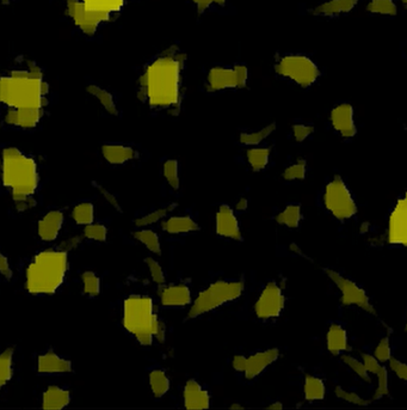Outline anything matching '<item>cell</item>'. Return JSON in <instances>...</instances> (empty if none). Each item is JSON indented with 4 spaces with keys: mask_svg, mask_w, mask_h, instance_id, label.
<instances>
[{
    "mask_svg": "<svg viewBox=\"0 0 407 410\" xmlns=\"http://www.w3.org/2000/svg\"><path fill=\"white\" fill-rule=\"evenodd\" d=\"M187 55L170 47L148 62L138 83V97L152 111L177 115L183 101V73Z\"/></svg>",
    "mask_w": 407,
    "mask_h": 410,
    "instance_id": "obj_1",
    "label": "cell"
},
{
    "mask_svg": "<svg viewBox=\"0 0 407 410\" xmlns=\"http://www.w3.org/2000/svg\"><path fill=\"white\" fill-rule=\"evenodd\" d=\"M0 91L1 102L10 109H43L49 87L41 69L34 62H27L3 76Z\"/></svg>",
    "mask_w": 407,
    "mask_h": 410,
    "instance_id": "obj_2",
    "label": "cell"
},
{
    "mask_svg": "<svg viewBox=\"0 0 407 410\" xmlns=\"http://www.w3.org/2000/svg\"><path fill=\"white\" fill-rule=\"evenodd\" d=\"M69 269L65 251L49 250L37 254L25 273V288L31 295H53L60 288Z\"/></svg>",
    "mask_w": 407,
    "mask_h": 410,
    "instance_id": "obj_3",
    "label": "cell"
},
{
    "mask_svg": "<svg viewBox=\"0 0 407 410\" xmlns=\"http://www.w3.org/2000/svg\"><path fill=\"white\" fill-rule=\"evenodd\" d=\"M3 181L11 189L13 200L33 197L38 187V171L35 160L25 156L18 148L3 151Z\"/></svg>",
    "mask_w": 407,
    "mask_h": 410,
    "instance_id": "obj_4",
    "label": "cell"
},
{
    "mask_svg": "<svg viewBox=\"0 0 407 410\" xmlns=\"http://www.w3.org/2000/svg\"><path fill=\"white\" fill-rule=\"evenodd\" d=\"M160 322L146 295H131L123 304V327L141 346H151Z\"/></svg>",
    "mask_w": 407,
    "mask_h": 410,
    "instance_id": "obj_5",
    "label": "cell"
},
{
    "mask_svg": "<svg viewBox=\"0 0 407 410\" xmlns=\"http://www.w3.org/2000/svg\"><path fill=\"white\" fill-rule=\"evenodd\" d=\"M244 281L241 280H220L213 283L201 292L189 311L190 318L204 315L241 298L244 292Z\"/></svg>",
    "mask_w": 407,
    "mask_h": 410,
    "instance_id": "obj_6",
    "label": "cell"
},
{
    "mask_svg": "<svg viewBox=\"0 0 407 410\" xmlns=\"http://www.w3.org/2000/svg\"><path fill=\"white\" fill-rule=\"evenodd\" d=\"M275 72L302 87H312L320 76L317 64L302 54L282 55L275 64Z\"/></svg>",
    "mask_w": 407,
    "mask_h": 410,
    "instance_id": "obj_7",
    "label": "cell"
},
{
    "mask_svg": "<svg viewBox=\"0 0 407 410\" xmlns=\"http://www.w3.org/2000/svg\"><path fill=\"white\" fill-rule=\"evenodd\" d=\"M324 205L338 220H348L357 212V206L350 190L341 176H334L324 190Z\"/></svg>",
    "mask_w": 407,
    "mask_h": 410,
    "instance_id": "obj_8",
    "label": "cell"
},
{
    "mask_svg": "<svg viewBox=\"0 0 407 410\" xmlns=\"http://www.w3.org/2000/svg\"><path fill=\"white\" fill-rule=\"evenodd\" d=\"M249 82V70L245 65L216 66L208 72L207 87L216 91L244 89Z\"/></svg>",
    "mask_w": 407,
    "mask_h": 410,
    "instance_id": "obj_9",
    "label": "cell"
},
{
    "mask_svg": "<svg viewBox=\"0 0 407 410\" xmlns=\"http://www.w3.org/2000/svg\"><path fill=\"white\" fill-rule=\"evenodd\" d=\"M325 273L336 283V286L338 288L339 291L342 292L343 303L345 304V305H354V306H357V308L362 309L368 313H371L373 316H378L373 304L371 303L369 297H368L364 290L359 288L357 283L346 279V278L342 276L337 271H332V269L326 268Z\"/></svg>",
    "mask_w": 407,
    "mask_h": 410,
    "instance_id": "obj_10",
    "label": "cell"
},
{
    "mask_svg": "<svg viewBox=\"0 0 407 410\" xmlns=\"http://www.w3.org/2000/svg\"><path fill=\"white\" fill-rule=\"evenodd\" d=\"M285 308V295L276 283H268L255 304V312L261 320H273L281 315Z\"/></svg>",
    "mask_w": 407,
    "mask_h": 410,
    "instance_id": "obj_11",
    "label": "cell"
},
{
    "mask_svg": "<svg viewBox=\"0 0 407 410\" xmlns=\"http://www.w3.org/2000/svg\"><path fill=\"white\" fill-rule=\"evenodd\" d=\"M278 357L280 351L277 348L266 349L264 352L256 353L249 358L236 355L233 359V367L238 372H243L246 379H253L275 362Z\"/></svg>",
    "mask_w": 407,
    "mask_h": 410,
    "instance_id": "obj_12",
    "label": "cell"
},
{
    "mask_svg": "<svg viewBox=\"0 0 407 410\" xmlns=\"http://www.w3.org/2000/svg\"><path fill=\"white\" fill-rule=\"evenodd\" d=\"M67 8L74 23L87 35L94 34L97 30L98 25L109 18V15L106 13H98L86 8L80 0H71L67 3Z\"/></svg>",
    "mask_w": 407,
    "mask_h": 410,
    "instance_id": "obj_13",
    "label": "cell"
},
{
    "mask_svg": "<svg viewBox=\"0 0 407 410\" xmlns=\"http://www.w3.org/2000/svg\"><path fill=\"white\" fill-rule=\"evenodd\" d=\"M388 242L407 249V193L397 202L390 217Z\"/></svg>",
    "mask_w": 407,
    "mask_h": 410,
    "instance_id": "obj_14",
    "label": "cell"
},
{
    "mask_svg": "<svg viewBox=\"0 0 407 410\" xmlns=\"http://www.w3.org/2000/svg\"><path fill=\"white\" fill-rule=\"evenodd\" d=\"M330 121L334 131L345 139H351L356 136L357 127L355 122L354 107L350 103H339L332 109Z\"/></svg>",
    "mask_w": 407,
    "mask_h": 410,
    "instance_id": "obj_15",
    "label": "cell"
},
{
    "mask_svg": "<svg viewBox=\"0 0 407 410\" xmlns=\"http://www.w3.org/2000/svg\"><path fill=\"white\" fill-rule=\"evenodd\" d=\"M215 231L217 236L231 238L233 241H243L241 225L233 209L228 205L220 206L215 215Z\"/></svg>",
    "mask_w": 407,
    "mask_h": 410,
    "instance_id": "obj_16",
    "label": "cell"
},
{
    "mask_svg": "<svg viewBox=\"0 0 407 410\" xmlns=\"http://www.w3.org/2000/svg\"><path fill=\"white\" fill-rule=\"evenodd\" d=\"M42 116H43V109H30V108L10 109L8 108L4 116V121L11 127L31 129L40 123Z\"/></svg>",
    "mask_w": 407,
    "mask_h": 410,
    "instance_id": "obj_17",
    "label": "cell"
},
{
    "mask_svg": "<svg viewBox=\"0 0 407 410\" xmlns=\"http://www.w3.org/2000/svg\"><path fill=\"white\" fill-rule=\"evenodd\" d=\"M37 371L40 374H69L72 372V362L55 353L47 352L37 359Z\"/></svg>",
    "mask_w": 407,
    "mask_h": 410,
    "instance_id": "obj_18",
    "label": "cell"
},
{
    "mask_svg": "<svg viewBox=\"0 0 407 410\" xmlns=\"http://www.w3.org/2000/svg\"><path fill=\"white\" fill-rule=\"evenodd\" d=\"M184 406L187 409H208L210 407L207 391L194 379L187 381L184 386Z\"/></svg>",
    "mask_w": 407,
    "mask_h": 410,
    "instance_id": "obj_19",
    "label": "cell"
},
{
    "mask_svg": "<svg viewBox=\"0 0 407 410\" xmlns=\"http://www.w3.org/2000/svg\"><path fill=\"white\" fill-rule=\"evenodd\" d=\"M162 303L169 308H180L192 303V293L187 285H171L159 292Z\"/></svg>",
    "mask_w": 407,
    "mask_h": 410,
    "instance_id": "obj_20",
    "label": "cell"
},
{
    "mask_svg": "<svg viewBox=\"0 0 407 410\" xmlns=\"http://www.w3.org/2000/svg\"><path fill=\"white\" fill-rule=\"evenodd\" d=\"M64 224V214L60 211H52L38 222L37 232L42 241L52 242L57 239Z\"/></svg>",
    "mask_w": 407,
    "mask_h": 410,
    "instance_id": "obj_21",
    "label": "cell"
},
{
    "mask_svg": "<svg viewBox=\"0 0 407 410\" xmlns=\"http://www.w3.org/2000/svg\"><path fill=\"white\" fill-rule=\"evenodd\" d=\"M363 364L366 366V371L369 374H373L379 379V386L375 391L373 400H381L383 396H386L390 393L388 390V374L387 369L381 365V361L378 360L376 358L366 353H362Z\"/></svg>",
    "mask_w": 407,
    "mask_h": 410,
    "instance_id": "obj_22",
    "label": "cell"
},
{
    "mask_svg": "<svg viewBox=\"0 0 407 410\" xmlns=\"http://www.w3.org/2000/svg\"><path fill=\"white\" fill-rule=\"evenodd\" d=\"M104 160L111 165L127 164L138 157V152L128 145L106 144L102 146Z\"/></svg>",
    "mask_w": 407,
    "mask_h": 410,
    "instance_id": "obj_23",
    "label": "cell"
},
{
    "mask_svg": "<svg viewBox=\"0 0 407 410\" xmlns=\"http://www.w3.org/2000/svg\"><path fill=\"white\" fill-rule=\"evenodd\" d=\"M326 346H327V351L334 355H339L350 349L348 342V334L342 325L339 324L331 325L326 334Z\"/></svg>",
    "mask_w": 407,
    "mask_h": 410,
    "instance_id": "obj_24",
    "label": "cell"
},
{
    "mask_svg": "<svg viewBox=\"0 0 407 410\" xmlns=\"http://www.w3.org/2000/svg\"><path fill=\"white\" fill-rule=\"evenodd\" d=\"M359 0H327L322 4L317 5L312 10L317 16L332 17L350 13L357 5Z\"/></svg>",
    "mask_w": 407,
    "mask_h": 410,
    "instance_id": "obj_25",
    "label": "cell"
},
{
    "mask_svg": "<svg viewBox=\"0 0 407 410\" xmlns=\"http://www.w3.org/2000/svg\"><path fill=\"white\" fill-rule=\"evenodd\" d=\"M71 402V394L69 390L60 386H49L42 396V407L45 409H64Z\"/></svg>",
    "mask_w": 407,
    "mask_h": 410,
    "instance_id": "obj_26",
    "label": "cell"
},
{
    "mask_svg": "<svg viewBox=\"0 0 407 410\" xmlns=\"http://www.w3.org/2000/svg\"><path fill=\"white\" fill-rule=\"evenodd\" d=\"M163 227L167 234H189V232L200 231V226L192 217H180V215L166 219Z\"/></svg>",
    "mask_w": 407,
    "mask_h": 410,
    "instance_id": "obj_27",
    "label": "cell"
},
{
    "mask_svg": "<svg viewBox=\"0 0 407 410\" xmlns=\"http://www.w3.org/2000/svg\"><path fill=\"white\" fill-rule=\"evenodd\" d=\"M86 91L97 99L99 104L102 106L103 109L113 116L118 115L117 103L115 101V97L110 91L106 90L104 87H99L97 84H91L86 87Z\"/></svg>",
    "mask_w": 407,
    "mask_h": 410,
    "instance_id": "obj_28",
    "label": "cell"
},
{
    "mask_svg": "<svg viewBox=\"0 0 407 410\" xmlns=\"http://www.w3.org/2000/svg\"><path fill=\"white\" fill-rule=\"evenodd\" d=\"M304 393H305L306 401H308V402L322 401L325 398V384L320 378L306 374Z\"/></svg>",
    "mask_w": 407,
    "mask_h": 410,
    "instance_id": "obj_29",
    "label": "cell"
},
{
    "mask_svg": "<svg viewBox=\"0 0 407 410\" xmlns=\"http://www.w3.org/2000/svg\"><path fill=\"white\" fill-rule=\"evenodd\" d=\"M301 219V206L290 204V205L285 206V209L277 214L276 222L280 225L285 226L288 229H297L300 225Z\"/></svg>",
    "mask_w": 407,
    "mask_h": 410,
    "instance_id": "obj_30",
    "label": "cell"
},
{
    "mask_svg": "<svg viewBox=\"0 0 407 410\" xmlns=\"http://www.w3.org/2000/svg\"><path fill=\"white\" fill-rule=\"evenodd\" d=\"M150 386L155 398H162L170 390V379L163 369H153L150 374Z\"/></svg>",
    "mask_w": 407,
    "mask_h": 410,
    "instance_id": "obj_31",
    "label": "cell"
},
{
    "mask_svg": "<svg viewBox=\"0 0 407 410\" xmlns=\"http://www.w3.org/2000/svg\"><path fill=\"white\" fill-rule=\"evenodd\" d=\"M271 150L266 148H252L248 150L246 157L253 171H262L269 164Z\"/></svg>",
    "mask_w": 407,
    "mask_h": 410,
    "instance_id": "obj_32",
    "label": "cell"
},
{
    "mask_svg": "<svg viewBox=\"0 0 407 410\" xmlns=\"http://www.w3.org/2000/svg\"><path fill=\"white\" fill-rule=\"evenodd\" d=\"M275 129H276V123H270L259 131L241 133L239 140H241V144L246 145V146H256V145L261 144L262 141L266 139L270 134H273Z\"/></svg>",
    "mask_w": 407,
    "mask_h": 410,
    "instance_id": "obj_33",
    "label": "cell"
},
{
    "mask_svg": "<svg viewBox=\"0 0 407 410\" xmlns=\"http://www.w3.org/2000/svg\"><path fill=\"white\" fill-rule=\"evenodd\" d=\"M80 1L85 5L86 8L98 13H106L109 16L122 8L124 3V0H80Z\"/></svg>",
    "mask_w": 407,
    "mask_h": 410,
    "instance_id": "obj_34",
    "label": "cell"
},
{
    "mask_svg": "<svg viewBox=\"0 0 407 410\" xmlns=\"http://www.w3.org/2000/svg\"><path fill=\"white\" fill-rule=\"evenodd\" d=\"M133 237L138 242L143 243L148 250L155 255H162V246L159 241L158 234L152 230H138L133 232Z\"/></svg>",
    "mask_w": 407,
    "mask_h": 410,
    "instance_id": "obj_35",
    "label": "cell"
},
{
    "mask_svg": "<svg viewBox=\"0 0 407 410\" xmlns=\"http://www.w3.org/2000/svg\"><path fill=\"white\" fill-rule=\"evenodd\" d=\"M13 374V348L5 349L0 357V386L4 388Z\"/></svg>",
    "mask_w": 407,
    "mask_h": 410,
    "instance_id": "obj_36",
    "label": "cell"
},
{
    "mask_svg": "<svg viewBox=\"0 0 407 410\" xmlns=\"http://www.w3.org/2000/svg\"><path fill=\"white\" fill-rule=\"evenodd\" d=\"M72 218L78 225H90L94 220V207L91 202H82L74 207Z\"/></svg>",
    "mask_w": 407,
    "mask_h": 410,
    "instance_id": "obj_37",
    "label": "cell"
},
{
    "mask_svg": "<svg viewBox=\"0 0 407 410\" xmlns=\"http://www.w3.org/2000/svg\"><path fill=\"white\" fill-rule=\"evenodd\" d=\"M163 174L167 185H170L173 190H178L180 187V163L178 160H167L164 162Z\"/></svg>",
    "mask_w": 407,
    "mask_h": 410,
    "instance_id": "obj_38",
    "label": "cell"
},
{
    "mask_svg": "<svg viewBox=\"0 0 407 410\" xmlns=\"http://www.w3.org/2000/svg\"><path fill=\"white\" fill-rule=\"evenodd\" d=\"M368 13L380 16H395L398 8L393 0H371L366 6Z\"/></svg>",
    "mask_w": 407,
    "mask_h": 410,
    "instance_id": "obj_39",
    "label": "cell"
},
{
    "mask_svg": "<svg viewBox=\"0 0 407 410\" xmlns=\"http://www.w3.org/2000/svg\"><path fill=\"white\" fill-rule=\"evenodd\" d=\"M176 207H177V205L173 204V205H169L166 207H163V208L157 209L155 212H151V213L143 215V217L138 218L134 222L135 226H138V227H146V226L155 224V222H158L159 220H162V219L166 217L167 214L172 212Z\"/></svg>",
    "mask_w": 407,
    "mask_h": 410,
    "instance_id": "obj_40",
    "label": "cell"
},
{
    "mask_svg": "<svg viewBox=\"0 0 407 410\" xmlns=\"http://www.w3.org/2000/svg\"><path fill=\"white\" fill-rule=\"evenodd\" d=\"M84 293L89 297H97L101 292V280L94 271H86L82 274Z\"/></svg>",
    "mask_w": 407,
    "mask_h": 410,
    "instance_id": "obj_41",
    "label": "cell"
},
{
    "mask_svg": "<svg viewBox=\"0 0 407 410\" xmlns=\"http://www.w3.org/2000/svg\"><path fill=\"white\" fill-rule=\"evenodd\" d=\"M306 174H307V163L305 160H299L285 169L283 171V178L285 181L305 180Z\"/></svg>",
    "mask_w": 407,
    "mask_h": 410,
    "instance_id": "obj_42",
    "label": "cell"
},
{
    "mask_svg": "<svg viewBox=\"0 0 407 410\" xmlns=\"http://www.w3.org/2000/svg\"><path fill=\"white\" fill-rule=\"evenodd\" d=\"M342 360L345 365L349 366L352 371H354L355 374H357L361 379L363 381H371V378H369V372L366 371V366L363 362H359L357 359H355L354 357H351L349 354H343L342 355Z\"/></svg>",
    "mask_w": 407,
    "mask_h": 410,
    "instance_id": "obj_43",
    "label": "cell"
},
{
    "mask_svg": "<svg viewBox=\"0 0 407 410\" xmlns=\"http://www.w3.org/2000/svg\"><path fill=\"white\" fill-rule=\"evenodd\" d=\"M84 236L89 239L96 241V242H106L108 238V230L106 227L102 224H90L86 225L84 229Z\"/></svg>",
    "mask_w": 407,
    "mask_h": 410,
    "instance_id": "obj_44",
    "label": "cell"
},
{
    "mask_svg": "<svg viewBox=\"0 0 407 410\" xmlns=\"http://www.w3.org/2000/svg\"><path fill=\"white\" fill-rule=\"evenodd\" d=\"M336 396L341 398V400H343V401H345V402L351 403V404H356V406L364 407L369 404V401L363 400L362 397H359V395H356L355 393L346 391V390L343 389L342 386H337V388H336Z\"/></svg>",
    "mask_w": 407,
    "mask_h": 410,
    "instance_id": "obj_45",
    "label": "cell"
},
{
    "mask_svg": "<svg viewBox=\"0 0 407 410\" xmlns=\"http://www.w3.org/2000/svg\"><path fill=\"white\" fill-rule=\"evenodd\" d=\"M374 357L381 362H386L390 361L392 358L391 345H390V337H383V340L380 341L379 345L375 348Z\"/></svg>",
    "mask_w": 407,
    "mask_h": 410,
    "instance_id": "obj_46",
    "label": "cell"
},
{
    "mask_svg": "<svg viewBox=\"0 0 407 410\" xmlns=\"http://www.w3.org/2000/svg\"><path fill=\"white\" fill-rule=\"evenodd\" d=\"M146 264L150 269L153 281L158 285H164L165 283V274H164L163 268L159 264L158 261H155L152 257H147Z\"/></svg>",
    "mask_w": 407,
    "mask_h": 410,
    "instance_id": "obj_47",
    "label": "cell"
},
{
    "mask_svg": "<svg viewBox=\"0 0 407 410\" xmlns=\"http://www.w3.org/2000/svg\"><path fill=\"white\" fill-rule=\"evenodd\" d=\"M314 133V127L312 125H307V123H297L293 126V136L294 139L297 140V143H302L306 139H308Z\"/></svg>",
    "mask_w": 407,
    "mask_h": 410,
    "instance_id": "obj_48",
    "label": "cell"
},
{
    "mask_svg": "<svg viewBox=\"0 0 407 410\" xmlns=\"http://www.w3.org/2000/svg\"><path fill=\"white\" fill-rule=\"evenodd\" d=\"M92 185H94V188L97 189L99 193L102 194V197L106 199V202H109L117 212H122V208H121V206L118 204L117 199L115 197L114 194H111L108 189L104 188L103 185H98L96 182H92Z\"/></svg>",
    "mask_w": 407,
    "mask_h": 410,
    "instance_id": "obj_49",
    "label": "cell"
},
{
    "mask_svg": "<svg viewBox=\"0 0 407 410\" xmlns=\"http://www.w3.org/2000/svg\"><path fill=\"white\" fill-rule=\"evenodd\" d=\"M388 362H390V367H391L392 371H393V372H394L401 381H407L406 364H404V362H401V361L398 360V359H395V358L393 357L390 359Z\"/></svg>",
    "mask_w": 407,
    "mask_h": 410,
    "instance_id": "obj_50",
    "label": "cell"
},
{
    "mask_svg": "<svg viewBox=\"0 0 407 410\" xmlns=\"http://www.w3.org/2000/svg\"><path fill=\"white\" fill-rule=\"evenodd\" d=\"M0 273L6 280H11L13 278V271L10 267L8 257L5 255H0Z\"/></svg>",
    "mask_w": 407,
    "mask_h": 410,
    "instance_id": "obj_51",
    "label": "cell"
},
{
    "mask_svg": "<svg viewBox=\"0 0 407 410\" xmlns=\"http://www.w3.org/2000/svg\"><path fill=\"white\" fill-rule=\"evenodd\" d=\"M13 202H15L18 212H24L27 209L34 207L36 204L33 197H23V199H18V200H13Z\"/></svg>",
    "mask_w": 407,
    "mask_h": 410,
    "instance_id": "obj_52",
    "label": "cell"
},
{
    "mask_svg": "<svg viewBox=\"0 0 407 410\" xmlns=\"http://www.w3.org/2000/svg\"><path fill=\"white\" fill-rule=\"evenodd\" d=\"M192 3L199 8L200 13H204V10L210 8L213 5H222L224 0H192Z\"/></svg>",
    "mask_w": 407,
    "mask_h": 410,
    "instance_id": "obj_53",
    "label": "cell"
},
{
    "mask_svg": "<svg viewBox=\"0 0 407 410\" xmlns=\"http://www.w3.org/2000/svg\"><path fill=\"white\" fill-rule=\"evenodd\" d=\"M248 206H249V202H248L246 199L243 197V199H241L239 202L236 204V209H238V211H245V209L248 208Z\"/></svg>",
    "mask_w": 407,
    "mask_h": 410,
    "instance_id": "obj_54",
    "label": "cell"
},
{
    "mask_svg": "<svg viewBox=\"0 0 407 410\" xmlns=\"http://www.w3.org/2000/svg\"><path fill=\"white\" fill-rule=\"evenodd\" d=\"M282 408H283V406H282V403L280 402L273 403V404H270V406L268 407V409L273 410H280L282 409Z\"/></svg>",
    "mask_w": 407,
    "mask_h": 410,
    "instance_id": "obj_55",
    "label": "cell"
},
{
    "mask_svg": "<svg viewBox=\"0 0 407 410\" xmlns=\"http://www.w3.org/2000/svg\"><path fill=\"white\" fill-rule=\"evenodd\" d=\"M231 409H243V407L241 404H232Z\"/></svg>",
    "mask_w": 407,
    "mask_h": 410,
    "instance_id": "obj_56",
    "label": "cell"
},
{
    "mask_svg": "<svg viewBox=\"0 0 407 410\" xmlns=\"http://www.w3.org/2000/svg\"><path fill=\"white\" fill-rule=\"evenodd\" d=\"M401 3H403L404 5H406L407 6V0H401Z\"/></svg>",
    "mask_w": 407,
    "mask_h": 410,
    "instance_id": "obj_57",
    "label": "cell"
},
{
    "mask_svg": "<svg viewBox=\"0 0 407 410\" xmlns=\"http://www.w3.org/2000/svg\"><path fill=\"white\" fill-rule=\"evenodd\" d=\"M66 1H67V3H69V1H71V0H66Z\"/></svg>",
    "mask_w": 407,
    "mask_h": 410,
    "instance_id": "obj_58",
    "label": "cell"
},
{
    "mask_svg": "<svg viewBox=\"0 0 407 410\" xmlns=\"http://www.w3.org/2000/svg\"><path fill=\"white\" fill-rule=\"evenodd\" d=\"M405 329H406V332H407V322H406V328H405Z\"/></svg>",
    "mask_w": 407,
    "mask_h": 410,
    "instance_id": "obj_59",
    "label": "cell"
}]
</instances>
